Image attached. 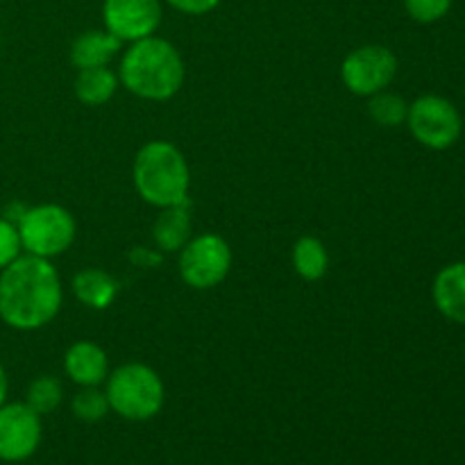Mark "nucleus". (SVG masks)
<instances>
[{"label": "nucleus", "mask_w": 465, "mask_h": 465, "mask_svg": "<svg viewBox=\"0 0 465 465\" xmlns=\"http://www.w3.org/2000/svg\"><path fill=\"white\" fill-rule=\"evenodd\" d=\"M64 291L50 259L21 254L0 271V321L16 331H36L62 309Z\"/></svg>", "instance_id": "nucleus-1"}, {"label": "nucleus", "mask_w": 465, "mask_h": 465, "mask_svg": "<svg viewBox=\"0 0 465 465\" xmlns=\"http://www.w3.org/2000/svg\"><path fill=\"white\" fill-rule=\"evenodd\" d=\"M118 80L136 98L171 100L184 84V62L171 41L145 36L125 50Z\"/></svg>", "instance_id": "nucleus-2"}, {"label": "nucleus", "mask_w": 465, "mask_h": 465, "mask_svg": "<svg viewBox=\"0 0 465 465\" xmlns=\"http://www.w3.org/2000/svg\"><path fill=\"white\" fill-rule=\"evenodd\" d=\"M132 182L141 200L157 209L189 203V162L171 141H148L136 153Z\"/></svg>", "instance_id": "nucleus-3"}, {"label": "nucleus", "mask_w": 465, "mask_h": 465, "mask_svg": "<svg viewBox=\"0 0 465 465\" xmlns=\"http://www.w3.org/2000/svg\"><path fill=\"white\" fill-rule=\"evenodd\" d=\"M104 395L109 409L132 422H145L157 416L166 400L163 381L145 363H125L107 377Z\"/></svg>", "instance_id": "nucleus-4"}, {"label": "nucleus", "mask_w": 465, "mask_h": 465, "mask_svg": "<svg viewBox=\"0 0 465 465\" xmlns=\"http://www.w3.org/2000/svg\"><path fill=\"white\" fill-rule=\"evenodd\" d=\"M25 254L53 259L66 252L75 241V218L62 204H36L23 212L16 223Z\"/></svg>", "instance_id": "nucleus-5"}, {"label": "nucleus", "mask_w": 465, "mask_h": 465, "mask_svg": "<svg viewBox=\"0 0 465 465\" xmlns=\"http://www.w3.org/2000/svg\"><path fill=\"white\" fill-rule=\"evenodd\" d=\"M407 125L413 139L430 150H448L459 141L463 130L461 114L443 95H420L409 104Z\"/></svg>", "instance_id": "nucleus-6"}, {"label": "nucleus", "mask_w": 465, "mask_h": 465, "mask_svg": "<svg viewBox=\"0 0 465 465\" xmlns=\"http://www.w3.org/2000/svg\"><path fill=\"white\" fill-rule=\"evenodd\" d=\"M232 248L223 236L198 234L180 250V277L195 291H209L230 275Z\"/></svg>", "instance_id": "nucleus-7"}, {"label": "nucleus", "mask_w": 465, "mask_h": 465, "mask_svg": "<svg viewBox=\"0 0 465 465\" xmlns=\"http://www.w3.org/2000/svg\"><path fill=\"white\" fill-rule=\"evenodd\" d=\"M398 73V57L386 45H361L352 50L341 64V80L348 86L350 94L371 95L384 91Z\"/></svg>", "instance_id": "nucleus-8"}, {"label": "nucleus", "mask_w": 465, "mask_h": 465, "mask_svg": "<svg viewBox=\"0 0 465 465\" xmlns=\"http://www.w3.org/2000/svg\"><path fill=\"white\" fill-rule=\"evenodd\" d=\"M41 416L25 402H5L0 407V461H27L41 445Z\"/></svg>", "instance_id": "nucleus-9"}, {"label": "nucleus", "mask_w": 465, "mask_h": 465, "mask_svg": "<svg viewBox=\"0 0 465 465\" xmlns=\"http://www.w3.org/2000/svg\"><path fill=\"white\" fill-rule=\"evenodd\" d=\"M162 0H104V30L121 41H134L153 36L162 23Z\"/></svg>", "instance_id": "nucleus-10"}, {"label": "nucleus", "mask_w": 465, "mask_h": 465, "mask_svg": "<svg viewBox=\"0 0 465 465\" xmlns=\"http://www.w3.org/2000/svg\"><path fill=\"white\" fill-rule=\"evenodd\" d=\"M64 371L77 386H100L109 377L107 352L94 341H77L66 350Z\"/></svg>", "instance_id": "nucleus-11"}, {"label": "nucleus", "mask_w": 465, "mask_h": 465, "mask_svg": "<svg viewBox=\"0 0 465 465\" xmlns=\"http://www.w3.org/2000/svg\"><path fill=\"white\" fill-rule=\"evenodd\" d=\"M431 298L448 321L465 325V262L450 263L436 275Z\"/></svg>", "instance_id": "nucleus-12"}, {"label": "nucleus", "mask_w": 465, "mask_h": 465, "mask_svg": "<svg viewBox=\"0 0 465 465\" xmlns=\"http://www.w3.org/2000/svg\"><path fill=\"white\" fill-rule=\"evenodd\" d=\"M121 45L123 41L107 30L82 32L71 45V62L77 71L80 68L107 66L114 54L121 50Z\"/></svg>", "instance_id": "nucleus-13"}, {"label": "nucleus", "mask_w": 465, "mask_h": 465, "mask_svg": "<svg viewBox=\"0 0 465 465\" xmlns=\"http://www.w3.org/2000/svg\"><path fill=\"white\" fill-rule=\"evenodd\" d=\"M191 239L189 203L162 209L153 225V241L162 252L171 254L184 248Z\"/></svg>", "instance_id": "nucleus-14"}, {"label": "nucleus", "mask_w": 465, "mask_h": 465, "mask_svg": "<svg viewBox=\"0 0 465 465\" xmlns=\"http://www.w3.org/2000/svg\"><path fill=\"white\" fill-rule=\"evenodd\" d=\"M73 295L91 309H107L118 295V282L98 268H84L73 277Z\"/></svg>", "instance_id": "nucleus-15"}, {"label": "nucleus", "mask_w": 465, "mask_h": 465, "mask_svg": "<svg viewBox=\"0 0 465 465\" xmlns=\"http://www.w3.org/2000/svg\"><path fill=\"white\" fill-rule=\"evenodd\" d=\"M75 98L86 107H100L109 103L118 89V75L107 66L80 68L75 77Z\"/></svg>", "instance_id": "nucleus-16"}, {"label": "nucleus", "mask_w": 465, "mask_h": 465, "mask_svg": "<svg viewBox=\"0 0 465 465\" xmlns=\"http://www.w3.org/2000/svg\"><path fill=\"white\" fill-rule=\"evenodd\" d=\"M293 268L304 282H318L327 275L330 254L316 236H300L293 245Z\"/></svg>", "instance_id": "nucleus-17"}, {"label": "nucleus", "mask_w": 465, "mask_h": 465, "mask_svg": "<svg viewBox=\"0 0 465 465\" xmlns=\"http://www.w3.org/2000/svg\"><path fill=\"white\" fill-rule=\"evenodd\" d=\"M368 114H371L372 121L381 127H398L402 123H407L409 116V103L398 94H391V91H380V94L371 95V103H368Z\"/></svg>", "instance_id": "nucleus-18"}, {"label": "nucleus", "mask_w": 465, "mask_h": 465, "mask_svg": "<svg viewBox=\"0 0 465 465\" xmlns=\"http://www.w3.org/2000/svg\"><path fill=\"white\" fill-rule=\"evenodd\" d=\"M62 400H64V389H62V381H59L57 377L39 375L30 386H27L25 404L32 409V411L39 413V416L57 411Z\"/></svg>", "instance_id": "nucleus-19"}, {"label": "nucleus", "mask_w": 465, "mask_h": 465, "mask_svg": "<svg viewBox=\"0 0 465 465\" xmlns=\"http://www.w3.org/2000/svg\"><path fill=\"white\" fill-rule=\"evenodd\" d=\"M73 413L82 422H98L109 413V400L98 386H82L80 393L73 398Z\"/></svg>", "instance_id": "nucleus-20"}, {"label": "nucleus", "mask_w": 465, "mask_h": 465, "mask_svg": "<svg viewBox=\"0 0 465 465\" xmlns=\"http://www.w3.org/2000/svg\"><path fill=\"white\" fill-rule=\"evenodd\" d=\"M404 9L418 23H436L452 9V0H404Z\"/></svg>", "instance_id": "nucleus-21"}, {"label": "nucleus", "mask_w": 465, "mask_h": 465, "mask_svg": "<svg viewBox=\"0 0 465 465\" xmlns=\"http://www.w3.org/2000/svg\"><path fill=\"white\" fill-rule=\"evenodd\" d=\"M23 254L21 236H18L16 223H12L9 218L0 216V271L7 268L14 259H18Z\"/></svg>", "instance_id": "nucleus-22"}, {"label": "nucleus", "mask_w": 465, "mask_h": 465, "mask_svg": "<svg viewBox=\"0 0 465 465\" xmlns=\"http://www.w3.org/2000/svg\"><path fill=\"white\" fill-rule=\"evenodd\" d=\"M173 9L189 16H203V14L213 12L221 5V0H166Z\"/></svg>", "instance_id": "nucleus-23"}, {"label": "nucleus", "mask_w": 465, "mask_h": 465, "mask_svg": "<svg viewBox=\"0 0 465 465\" xmlns=\"http://www.w3.org/2000/svg\"><path fill=\"white\" fill-rule=\"evenodd\" d=\"M130 262L134 263V266H141V268H153L162 262V254L154 252V250H150V248H134L130 252Z\"/></svg>", "instance_id": "nucleus-24"}, {"label": "nucleus", "mask_w": 465, "mask_h": 465, "mask_svg": "<svg viewBox=\"0 0 465 465\" xmlns=\"http://www.w3.org/2000/svg\"><path fill=\"white\" fill-rule=\"evenodd\" d=\"M7 391H9V380H7V372H5L3 363H0V407L7 402Z\"/></svg>", "instance_id": "nucleus-25"}]
</instances>
